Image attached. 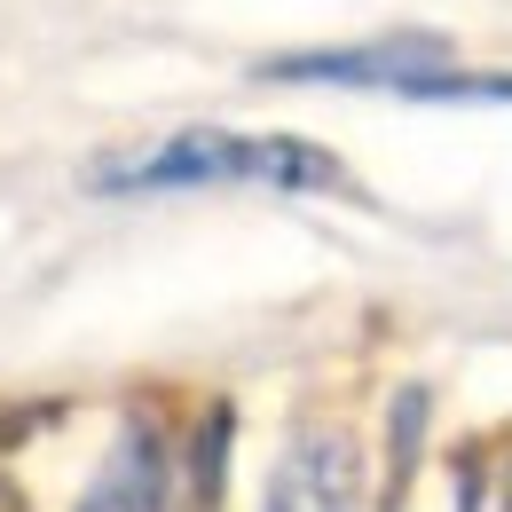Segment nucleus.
Wrapping results in <instances>:
<instances>
[{
    "label": "nucleus",
    "mask_w": 512,
    "mask_h": 512,
    "mask_svg": "<svg viewBox=\"0 0 512 512\" xmlns=\"http://www.w3.org/2000/svg\"><path fill=\"white\" fill-rule=\"evenodd\" d=\"M213 182H268V190H339V158L300 142V134H229L190 127L158 150H134L87 174V190H213Z\"/></svg>",
    "instance_id": "obj_1"
},
{
    "label": "nucleus",
    "mask_w": 512,
    "mask_h": 512,
    "mask_svg": "<svg viewBox=\"0 0 512 512\" xmlns=\"http://www.w3.org/2000/svg\"><path fill=\"white\" fill-rule=\"evenodd\" d=\"M449 48L434 32H386V40H363V48H300V56H268L260 79L276 87H386L402 95L418 71H442Z\"/></svg>",
    "instance_id": "obj_2"
},
{
    "label": "nucleus",
    "mask_w": 512,
    "mask_h": 512,
    "mask_svg": "<svg viewBox=\"0 0 512 512\" xmlns=\"http://www.w3.org/2000/svg\"><path fill=\"white\" fill-rule=\"evenodd\" d=\"M260 512H363V457L339 426H292Z\"/></svg>",
    "instance_id": "obj_3"
},
{
    "label": "nucleus",
    "mask_w": 512,
    "mask_h": 512,
    "mask_svg": "<svg viewBox=\"0 0 512 512\" xmlns=\"http://www.w3.org/2000/svg\"><path fill=\"white\" fill-rule=\"evenodd\" d=\"M174 497V457H166V434L150 418H127L119 442L103 457V473L87 481L79 512H166Z\"/></svg>",
    "instance_id": "obj_4"
},
{
    "label": "nucleus",
    "mask_w": 512,
    "mask_h": 512,
    "mask_svg": "<svg viewBox=\"0 0 512 512\" xmlns=\"http://www.w3.org/2000/svg\"><path fill=\"white\" fill-rule=\"evenodd\" d=\"M229 434H237L229 402H221V410H205V426H197V442H190V512H221V465H229Z\"/></svg>",
    "instance_id": "obj_5"
},
{
    "label": "nucleus",
    "mask_w": 512,
    "mask_h": 512,
    "mask_svg": "<svg viewBox=\"0 0 512 512\" xmlns=\"http://www.w3.org/2000/svg\"><path fill=\"white\" fill-rule=\"evenodd\" d=\"M0 512H24V505H16V489H8V481H0Z\"/></svg>",
    "instance_id": "obj_6"
},
{
    "label": "nucleus",
    "mask_w": 512,
    "mask_h": 512,
    "mask_svg": "<svg viewBox=\"0 0 512 512\" xmlns=\"http://www.w3.org/2000/svg\"><path fill=\"white\" fill-rule=\"evenodd\" d=\"M505 512H512V473H505Z\"/></svg>",
    "instance_id": "obj_7"
}]
</instances>
